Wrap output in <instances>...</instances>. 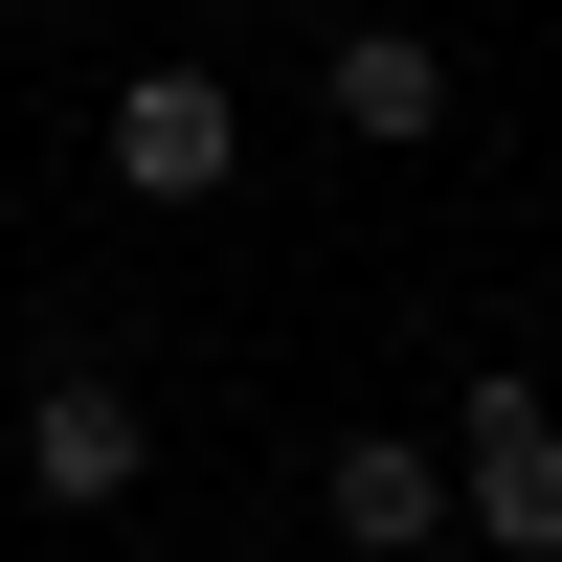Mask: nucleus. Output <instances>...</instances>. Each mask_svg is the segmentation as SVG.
Segmentation results:
<instances>
[{
	"label": "nucleus",
	"mask_w": 562,
	"mask_h": 562,
	"mask_svg": "<svg viewBox=\"0 0 562 562\" xmlns=\"http://www.w3.org/2000/svg\"><path fill=\"white\" fill-rule=\"evenodd\" d=\"M225 158H248V113H225L203 68H135L113 90V180L135 203H225Z\"/></svg>",
	"instance_id": "obj_2"
},
{
	"label": "nucleus",
	"mask_w": 562,
	"mask_h": 562,
	"mask_svg": "<svg viewBox=\"0 0 562 562\" xmlns=\"http://www.w3.org/2000/svg\"><path fill=\"white\" fill-rule=\"evenodd\" d=\"M23 495L113 518V495H135V405H113V383H45V405H23Z\"/></svg>",
	"instance_id": "obj_5"
},
{
	"label": "nucleus",
	"mask_w": 562,
	"mask_h": 562,
	"mask_svg": "<svg viewBox=\"0 0 562 562\" xmlns=\"http://www.w3.org/2000/svg\"><path fill=\"white\" fill-rule=\"evenodd\" d=\"M315 90H338V135H383V158H405V135H450V45H428V23H338V68H315Z\"/></svg>",
	"instance_id": "obj_4"
},
{
	"label": "nucleus",
	"mask_w": 562,
	"mask_h": 562,
	"mask_svg": "<svg viewBox=\"0 0 562 562\" xmlns=\"http://www.w3.org/2000/svg\"><path fill=\"white\" fill-rule=\"evenodd\" d=\"M450 518H495V562H562V405H540V383H473V428H450Z\"/></svg>",
	"instance_id": "obj_1"
},
{
	"label": "nucleus",
	"mask_w": 562,
	"mask_h": 562,
	"mask_svg": "<svg viewBox=\"0 0 562 562\" xmlns=\"http://www.w3.org/2000/svg\"><path fill=\"white\" fill-rule=\"evenodd\" d=\"M315 518H338L360 562H428V540H450V450H405V428H360V450H315Z\"/></svg>",
	"instance_id": "obj_3"
}]
</instances>
